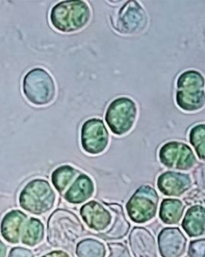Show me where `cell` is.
I'll use <instances>...</instances> for the list:
<instances>
[{
	"label": "cell",
	"instance_id": "obj_1",
	"mask_svg": "<svg viewBox=\"0 0 205 257\" xmlns=\"http://www.w3.org/2000/svg\"><path fill=\"white\" fill-rule=\"evenodd\" d=\"M1 231L8 242L21 241L32 247L40 243L44 237V226L40 220L29 218L19 210L12 211L4 216Z\"/></svg>",
	"mask_w": 205,
	"mask_h": 257
},
{
	"label": "cell",
	"instance_id": "obj_2",
	"mask_svg": "<svg viewBox=\"0 0 205 257\" xmlns=\"http://www.w3.org/2000/svg\"><path fill=\"white\" fill-rule=\"evenodd\" d=\"M91 18V11L83 1H63L51 9L50 20L52 26L61 32L70 33L80 30Z\"/></svg>",
	"mask_w": 205,
	"mask_h": 257
},
{
	"label": "cell",
	"instance_id": "obj_3",
	"mask_svg": "<svg viewBox=\"0 0 205 257\" xmlns=\"http://www.w3.org/2000/svg\"><path fill=\"white\" fill-rule=\"evenodd\" d=\"M83 229V225L75 214L57 210L48 222V241L55 247H64L74 243L82 235Z\"/></svg>",
	"mask_w": 205,
	"mask_h": 257
},
{
	"label": "cell",
	"instance_id": "obj_4",
	"mask_svg": "<svg viewBox=\"0 0 205 257\" xmlns=\"http://www.w3.org/2000/svg\"><path fill=\"white\" fill-rule=\"evenodd\" d=\"M204 79L198 71H187L177 80L176 103L186 111H195L204 106Z\"/></svg>",
	"mask_w": 205,
	"mask_h": 257
},
{
	"label": "cell",
	"instance_id": "obj_5",
	"mask_svg": "<svg viewBox=\"0 0 205 257\" xmlns=\"http://www.w3.org/2000/svg\"><path fill=\"white\" fill-rule=\"evenodd\" d=\"M55 193L47 180L37 179L30 181L20 196V204L24 210L35 215H42L53 208Z\"/></svg>",
	"mask_w": 205,
	"mask_h": 257
},
{
	"label": "cell",
	"instance_id": "obj_6",
	"mask_svg": "<svg viewBox=\"0 0 205 257\" xmlns=\"http://www.w3.org/2000/svg\"><path fill=\"white\" fill-rule=\"evenodd\" d=\"M23 91L32 104H49L55 96L53 78L43 68H34L28 71L23 80Z\"/></svg>",
	"mask_w": 205,
	"mask_h": 257
},
{
	"label": "cell",
	"instance_id": "obj_7",
	"mask_svg": "<svg viewBox=\"0 0 205 257\" xmlns=\"http://www.w3.org/2000/svg\"><path fill=\"white\" fill-rule=\"evenodd\" d=\"M159 196L155 188L144 185L136 191L126 204V211L132 221L144 224L150 221L157 212Z\"/></svg>",
	"mask_w": 205,
	"mask_h": 257
},
{
	"label": "cell",
	"instance_id": "obj_8",
	"mask_svg": "<svg viewBox=\"0 0 205 257\" xmlns=\"http://www.w3.org/2000/svg\"><path fill=\"white\" fill-rule=\"evenodd\" d=\"M137 107L134 101L128 97L115 99L107 110L105 119L111 131L117 136H124L134 126Z\"/></svg>",
	"mask_w": 205,
	"mask_h": 257
},
{
	"label": "cell",
	"instance_id": "obj_9",
	"mask_svg": "<svg viewBox=\"0 0 205 257\" xmlns=\"http://www.w3.org/2000/svg\"><path fill=\"white\" fill-rule=\"evenodd\" d=\"M159 158L164 166L176 170H189L196 163L191 148L184 143L176 141L167 143L162 146Z\"/></svg>",
	"mask_w": 205,
	"mask_h": 257
},
{
	"label": "cell",
	"instance_id": "obj_10",
	"mask_svg": "<svg viewBox=\"0 0 205 257\" xmlns=\"http://www.w3.org/2000/svg\"><path fill=\"white\" fill-rule=\"evenodd\" d=\"M109 134L106 126L99 119H88L81 129V145L90 155L104 153L109 146Z\"/></svg>",
	"mask_w": 205,
	"mask_h": 257
},
{
	"label": "cell",
	"instance_id": "obj_11",
	"mask_svg": "<svg viewBox=\"0 0 205 257\" xmlns=\"http://www.w3.org/2000/svg\"><path fill=\"white\" fill-rule=\"evenodd\" d=\"M146 12L137 2H128L120 11L115 28L122 34H135L146 26Z\"/></svg>",
	"mask_w": 205,
	"mask_h": 257
},
{
	"label": "cell",
	"instance_id": "obj_12",
	"mask_svg": "<svg viewBox=\"0 0 205 257\" xmlns=\"http://www.w3.org/2000/svg\"><path fill=\"white\" fill-rule=\"evenodd\" d=\"M81 217L85 224L91 229L102 231L110 227L113 222V215L110 208L92 200L80 208Z\"/></svg>",
	"mask_w": 205,
	"mask_h": 257
},
{
	"label": "cell",
	"instance_id": "obj_13",
	"mask_svg": "<svg viewBox=\"0 0 205 257\" xmlns=\"http://www.w3.org/2000/svg\"><path fill=\"white\" fill-rule=\"evenodd\" d=\"M162 257H182L187 248V239L177 227H166L158 237Z\"/></svg>",
	"mask_w": 205,
	"mask_h": 257
},
{
	"label": "cell",
	"instance_id": "obj_14",
	"mask_svg": "<svg viewBox=\"0 0 205 257\" xmlns=\"http://www.w3.org/2000/svg\"><path fill=\"white\" fill-rule=\"evenodd\" d=\"M191 185L189 175L180 172H166L159 176L158 189L164 196H180L185 193Z\"/></svg>",
	"mask_w": 205,
	"mask_h": 257
},
{
	"label": "cell",
	"instance_id": "obj_15",
	"mask_svg": "<svg viewBox=\"0 0 205 257\" xmlns=\"http://www.w3.org/2000/svg\"><path fill=\"white\" fill-rule=\"evenodd\" d=\"M130 246L134 257H157L156 239L144 227H135L130 234Z\"/></svg>",
	"mask_w": 205,
	"mask_h": 257
},
{
	"label": "cell",
	"instance_id": "obj_16",
	"mask_svg": "<svg viewBox=\"0 0 205 257\" xmlns=\"http://www.w3.org/2000/svg\"><path fill=\"white\" fill-rule=\"evenodd\" d=\"M95 191L94 183L87 175L80 173L67 188L63 196L71 204H79L87 201Z\"/></svg>",
	"mask_w": 205,
	"mask_h": 257
},
{
	"label": "cell",
	"instance_id": "obj_17",
	"mask_svg": "<svg viewBox=\"0 0 205 257\" xmlns=\"http://www.w3.org/2000/svg\"><path fill=\"white\" fill-rule=\"evenodd\" d=\"M113 212V219L108 231L101 235L105 239H121L125 237L130 228V224L125 217V212L121 205L117 204H108Z\"/></svg>",
	"mask_w": 205,
	"mask_h": 257
},
{
	"label": "cell",
	"instance_id": "obj_18",
	"mask_svg": "<svg viewBox=\"0 0 205 257\" xmlns=\"http://www.w3.org/2000/svg\"><path fill=\"white\" fill-rule=\"evenodd\" d=\"M182 227L191 237L203 235L205 231V208L201 205L191 207L183 217Z\"/></svg>",
	"mask_w": 205,
	"mask_h": 257
},
{
	"label": "cell",
	"instance_id": "obj_19",
	"mask_svg": "<svg viewBox=\"0 0 205 257\" xmlns=\"http://www.w3.org/2000/svg\"><path fill=\"white\" fill-rule=\"evenodd\" d=\"M184 212L183 202L176 199H165L160 208V220L166 224H176L180 221Z\"/></svg>",
	"mask_w": 205,
	"mask_h": 257
},
{
	"label": "cell",
	"instance_id": "obj_20",
	"mask_svg": "<svg viewBox=\"0 0 205 257\" xmlns=\"http://www.w3.org/2000/svg\"><path fill=\"white\" fill-rule=\"evenodd\" d=\"M80 173L73 167L63 165L54 171L51 175V182L59 193L63 194Z\"/></svg>",
	"mask_w": 205,
	"mask_h": 257
},
{
	"label": "cell",
	"instance_id": "obj_21",
	"mask_svg": "<svg viewBox=\"0 0 205 257\" xmlns=\"http://www.w3.org/2000/svg\"><path fill=\"white\" fill-rule=\"evenodd\" d=\"M76 254L79 257H105L106 247L96 239H84L77 246Z\"/></svg>",
	"mask_w": 205,
	"mask_h": 257
},
{
	"label": "cell",
	"instance_id": "obj_22",
	"mask_svg": "<svg viewBox=\"0 0 205 257\" xmlns=\"http://www.w3.org/2000/svg\"><path fill=\"white\" fill-rule=\"evenodd\" d=\"M189 141L200 161H205V124L196 125L189 133Z\"/></svg>",
	"mask_w": 205,
	"mask_h": 257
},
{
	"label": "cell",
	"instance_id": "obj_23",
	"mask_svg": "<svg viewBox=\"0 0 205 257\" xmlns=\"http://www.w3.org/2000/svg\"><path fill=\"white\" fill-rule=\"evenodd\" d=\"M189 257H205V239H197L190 243Z\"/></svg>",
	"mask_w": 205,
	"mask_h": 257
},
{
	"label": "cell",
	"instance_id": "obj_24",
	"mask_svg": "<svg viewBox=\"0 0 205 257\" xmlns=\"http://www.w3.org/2000/svg\"><path fill=\"white\" fill-rule=\"evenodd\" d=\"M110 254L109 257H132L126 246L121 243H112L109 244Z\"/></svg>",
	"mask_w": 205,
	"mask_h": 257
},
{
	"label": "cell",
	"instance_id": "obj_25",
	"mask_svg": "<svg viewBox=\"0 0 205 257\" xmlns=\"http://www.w3.org/2000/svg\"><path fill=\"white\" fill-rule=\"evenodd\" d=\"M9 257H33L31 251L27 249H24L21 247H16L15 249L12 250Z\"/></svg>",
	"mask_w": 205,
	"mask_h": 257
},
{
	"label": "cell",
	"instance_id": "obj_26",
	"mask_svg": "<svg viewBox=\"0 0 205 257\" xmlns=\"http://www.w3.org/2000/svg\"><path fill=\"white\" fill-rule=\"evenodd\" d=\"M44 257H70L69 255H67L65 252L63 251H53L51 253L48 254Z\"/></svg>",
	"mask_w": 205,
	"mask_h": 257
},
{
	"label": "cell",
	"instance_id": "obj_27",
	"mask_svg": "<svg viewBox=\"0 0 205 257\" xmlns=\"http://www.w3.org/2000/svg\"><path fill=\"white\" fill-rule=\"evenodd\" d=\"M6 255V247L2 242L0 241V257H5Z\"/></svg>",
	"mask_w": 205,
	"mask_h": 257
}]
</instances>
